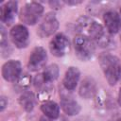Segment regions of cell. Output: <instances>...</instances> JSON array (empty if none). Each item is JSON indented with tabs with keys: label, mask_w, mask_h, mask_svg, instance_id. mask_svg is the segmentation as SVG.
Wrapping results in <instances>:
<instances>
[{
	"label": "cell",
	"mask_w": 121,
	"mask_h": 121,
	"mask_svg": "<svg viewBox=\"0 0 121 121\" xmlns=\"http://www.w3.org/2000/svg\"><path fill=\"white\" fill-rule=\"evenodd\" d=\"M46 60L47 54L45 49L42 46H37L32 50L29 55L27 66L31 71H38L45 65Z\"/></svg>",
	"instance_id": "obj_6"
},
{
	"label": "cell",
	"mask_w": 121,
	"mask_h": 121,
	"mask_svg": "<svg viewBox=\"0 0 121 121\" xmlns=\"http://www.w3.org/2000/svg\"><path fill=\"white\" fill-rule=\"evenodd\" d=\"M103 19L105 26L110 34H115L118 32L121 26V21L117 12H115L114 10H108L104 13Z\"/></svg>",
	"instance_id": "obj_11"
},
{
	"label": "cell",
	"mask_w": 121,
	"mask_h": 121,
	"mask_svg": "<svg viewBox=\"0 0 121 121\" xmlns=\"http://www.w3.org/2000/svg\"><path fill=\"white\" fill-rule=\"evenodd\" d=\"M74 48L77 57L81 60H90L95 51V42L79 34L77 35L74 39Z\"/></svg>",
	"instance_id": "obj_3"
},
{
	"label": "cell",
	"mask_w": 121,
	"mask_h": 121,
	"mask_svg": "<svg viewBox=\"0 0 121 121\" xmlns=\"http://www.w3.org/2000/svg\"><path fill=\"white\" fill-rule=\"evenodd\" d=\"M120 14H121V8H120Z\"/></svg>",
	"instance_id": "obj_24"
},
{
	"label": "cell",
	"mask_w": 121,
	"mask_h": 121,
	"mask_svg": "<svg viewBox=\"0 0 121 121\" xmlns=\"http://www.w3.org/2000/svg\"><path fill=\"white\" fill-rule=\"evenodd\" d=\"M62 4H64V3L60 2V1H53V2L51 1V2H49V5L54 9H60L62 6Z\"/></svg>",
	"instance_id": "obj_19"
},
{
	"label": "cell",
	"mask_w": 121,
	"mask_h": 121,
	"mask_svg": "<svg viewBox=\"0 0 121 121\" xmlns=\"http://www.w3.org/2000/svg\"><path fill=\"white\" fill-rule=\"evenodd\" d=\"M22 72V65L19 60H9L2 66V76L7 81L17 80Z\"/></svg>",
	"instance_id": "obj_9"
},
{
	"label": "cell",
	"mask_w": 121,
	"mask_h": 121,
	"mask_svg": "<svg viewBox=\"0 0 121 121\" xmlns=\"http://www.w3.org/2000/svg\"><path fill=\"white\" fill-rule=\"evenodd\" d=\"M10 38L18 48H24L28 45L29 33L27 28L23 25H16L10 30Z\"/></svg>",
	"instance_id": "obj_7"
},
{
	"label": "cell",
	"mask_w": 121,
	"mask_h": 121,
	"mask_svg": "<svg viewBox=\"0 0 121 121\" xmlns=\"http://www.w3.org/2000/svg\"><path fill=\"white\" fill-rule=\"evenodd\" d=\"M59 27V22L53 12H48L43 19L38 28V34L41 37H47L56 32Z\"/></svg>",
	"instance_id": "obj_8"
},
{
	"label": "cell",
	"mask_w": 121,
	"mask_h": 121,
	"mask_svg": "<svg viewBox=\"0 0 121 121\" xmlns=\"http://www.w3.org/2000/svg\"><path fill=\"white\" fill-rule=\"evenodd\" d=\"M42 112L44 115L50 119H57L60 116V107L54 101H45L41 106Z\"/></svg>",
	"instance_id": "obj_15"
},
{
	"label": "cell",
	"mask_w": 121,
	"mask_h": 121,
	"mask_svg": "<svg viewBox=\"0 0 121 121\" xmlns=\"http://www.w3.org/2000/svg\"><path fill=\"white\" fill-rule=\"evenodd\" d=\"M43 12V7L38 2H30L24 6L21 10V20L29 26L35 25Z\"/></svg>",
	"instance_id": "obj_4"
},
{
	"label": "cell",
	"mask_w": 121,
	"mask_h": 121,
	"mask_svg": "<svg viewBox=\"0 0 121 121\" xmlns=\"http://www.w3.org/2000/svg\"><path fill=\"white\" fill-rule=\"evenodd\" d=\"M76 29L79 35H83L91 39L100 46L107 47L112 43L111 37L105 33L103 26L92 18L85 16L80 17L76 23Z\"/></svg>",
	"instance_id": "obj_1"
},
{
	"label": "cell",
	"mask_w": 121,
	"mask_h": 121,
	"mask_svg": "<svg viewBox=\"0 0 121 121\" xmlns=\"http://www.w3.org/2000/svg\"><path fill=\"white\" fill-rule=\"evenodd\" d=\"M63 3L67 5H78V4H80L81 1H63Z\"/></svg>",
	"instance_id": "obj_21"
},
{
	"label": "cell",
	"mask_w": 121,
	"mask_h": 121,
	"mask_svg": "<svg viewBox=\"0 0 121 121\" xmlns=\"http://www.w3.org/2000/svg\"><path fill=\"white\" fill-rule=\"evenodd\" d=\"M19 103H20V105L26 112L32 111V109L34 108V104H35L34 95L31 92H26V93H24L21 95L20 99H19Z\"/></svg>",
	"instance_id": "obj_17"
},
{
	"label": "cell",
	"mask_w": 121,
	"mask_h": 121,
	"mask_svg": "<svg viewBox=\"0 0 121 121\" xmlns=\"http://www.w3.org/2000/svg\"><path fill=\"white\" fill-rule=\"evenodd\" d=\"M0 101H1V111H3L5 109V107L8 105V99L5 96H1Z\"/></svg>",
	"instance_id": "obj_20"
},
{
	"label": "cell",
	"mask_w": 121,
	"mask_h": 121,
	"mask_svg": "<svg viewBox=\"0 0 121 121\" xmlns=\"http://www.w3.org/2000/svg\"><path fill=\"white\" fill-rule=\"evenodd\" d=\"M80 72L77 67H69L67 71L65 72L64 78H63V86L67 91H73L79 79Z\"/></svg>",
	"instance_id": "obj_13"
},
{
	"label": "cell",
	"mask_w": 121,
	"mask_h": 121,
	"mask_svg": "<svg viewBox=\"0 0 121 121\" xmlns=\"http://www.w3.org/2000/svg\"><path fill=\"white\" fill-rule=\"evenodd\" d=\"M118 102H119V105L121 106V89H120L119 94H118Z\"/></svg>",
	"instance_id": "obj_23"
},
{
	"label": "cell",
	"mask_w": 121,
	"mask_h": 121,
	"mask_svg": "<svg viewBox=\"0 0 121 121\" xmlns=\"http://www.w3.org/2000/svg\"><path fill=\"white\" fill-rule=\"evenodd\" d=\"M60 107L63 110V112L68 115H76L80 112L79 104L71 95L66 94H61Z\"/></svg>",
	"instance_id": "obj_12"
},
{
	"label": "cell",
	"mask_w": 121,
	"mask_h": 121,
	"mask_svg": "<svg viewBox=\"0 0 121 121\" xmlns=\"http://www.w3.org/2000/svg\"><path fill=\"white\" fill-rule=\"evenodd\" d=\"M41 75H42V78L44 83L48 84L58 78L60 75V69L57 64H50L44 69V71Z\"/></svg>",
	"instance_id": "obj_16"
},
{
	"label": "cell",
	"mask_w": 121,
	"mask_h": 121,
	"mask_svg": "<svg viewBox=\"0 0 121 121\" xmlns=\"http://www.w3.org/2000/svg\"><path fill=\"white\" fill-rule=\"evenodd\" d=\"M120 76H121V73H120Z\"/></svg>",
	"instance_id": "obj_25"
},
{
	"label": "cell",
	"mask_w": 121,
	"mask_h": 121,
	"mask_svg": "<svg viewBox=\"0 0 121 121\" xmlns=\"http://www.w3.org/2000/svg\"><path fill=\"white\" fill-rule=\"evenodd\" d=\"M99 64L109 84L112 86L115 85L121 73V65L118 58L113 55L104 53L99 57Z\"/></svg>",
	"instance_id": "obj_2"
},
{
	"label": "cell",
	"mask_w": 121,
	"mask_h": 121,
	"mask_svg": "<svg viewBox=\"0 0 121 121\" xmlns=\"http://www.w3.org/2000/svg\"><path fill=\"white\" fill-rule=\"evenodd\" d=\"M96 93V83L92 78H86L82 80L79 87V95L85 99L93 97Z\"/></svg>",
	"instance_id": "obj_14"
},
{
	"label": "cell",
	"mask_w": 121,
	"mask_h": 121,
	"mask_svg": "<svg viewBox=\"0 0 121 121\" xmlns=\"http://www.w3.org/2000/svg\"><path fill=\"white\" fill-rule=\"evenodd\" d=\"M1 50H2V56L3 57L9 55L10 47H9V43L8 39L6 37L5 29L3 26H1Z\"/></svg>",
	"instance_id": "obj_18"
},
{
	"label": "cell",
	"mask_w": 121,
	"mask_h": 121,
	"mask_svg": "<svg viewBox=\"0 0 121 121\" xmlns=\"http://www.w3.org/2000/svg\"><path fill=\"white\" fill-rule=\"evenodd\" d=\"M17 5L16 1H8L1 6L0 17L3 23L10 25L14 21L17 13Z\"/></svg>",
	"instance_id": "obj_10"
},
{
	"label": "cell",
	"mask_w": 121,
	"mask_h": 121,
	"mask_svg": "<svg viewBox=\"0 0 121 121\" xmlns=\"http://www.w3.org/2000/svg\"><path fill=\"white\" fill-rule=\"evenodd\" d=\"M49 48L51 53L56 57H62L66 55L70 49L69 41L66 36L61 33H59L53 37L50 41Z\"/></svg>",
	"instance_id": "obj_5"
},
{
	"label": "cell",
	"mask_w": 121,
	"mask_h": 121,
	"mask_svg": "<svg viewBox=\"0 0 121 121\" xmlns=\"http://www.w3.org/2000/svg\"><path fill=\"white\" fill-rule=\"evenodd\" d=\"M53 119H50V118H48V117H46L45 115L44 116H42L41 118H40V121H52Z\"/></svg>",
	"instance_id": "obj_22"
}]
</instances>
